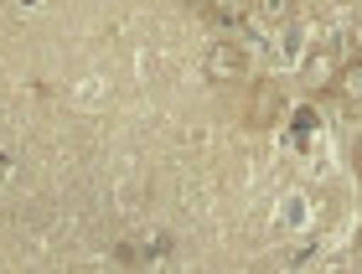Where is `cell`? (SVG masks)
I'll return each instance as SVG.
<instances>
[{
	"label": "cell",
	"mask_w": 362,
	"mask_h": 274,
	"mask_svg": "<svg viewBox=\"0 0 362 274\" xmlns=\"http://www.w3.org/2000/svg\"><path fill=\"white\" fill-rule=\"evenodd\" d=\"M279 109H285L279 88L274 83H259L249 93V130H269V124H279Z\"/></svg>",
	"instance_id": "3"
},
{
	"label": "cell",
	"mask_w": 362,
	"mask_h": 274,
	"mask_svg": "<svg viewBox=\"0 0 362 274\" xmlns=\"http://www.w3.org/2000/svg\"><path fill=\"white\" fill-rule=\"evenodd\" d=\"M202 73H207V83H238V78L249 73V52H243L238 42H218V47L207 52Z\"/></svg>",
	"instance_id": "1"
},
{
	"label": "cell",
	"mask_w": 362,
	"mask_h": 274,
	"mask_svg": "<svg viewBox=\"0 0 362 274\" xmlns=\"http://www.w3.org/2000/svg\"><path fill=\"white\" fill-rule=\"evenodd\" d=\"M337 93L347 104H362V57L357 62H341V73H337Z\"/></svg>",
	"instance_id": "5"
},
{
	"label": "cell",
	"mask_w": 362,
	"mask_h": 274,
	"mask_svg": "<svg viewBox=\"0 0 362 274\" xmlns=\"http://www.w3.org/2000/svg\"><path fill=\"white\" fill-rule=\"evenodd\" d=\"M357 42H362V37H357Z\"/></svg>",
	"instance_id": "6"
},
{
	"label": "cell",
	"mask_w": 362,
	"mask_h": 274,
	"mask_svg": "<svg viewBox=\"0 0 362 274\" xmlns=\"http://www.w3.org/2000/svg\"><path fill=\"white\" fill-rule=\"evenodd\" d=\"M337 73H341V57L332 47H316V52L305 57V68H300V83H305V93H332Z\"/></svg>",
	"instance_id": "2"
},
{
	"label": "cell",
	"mask_w": 362,
	"mask_h": 274,
	"mask_svg": "<svg viewBox=\"0 0 362 274\" xmlns=\"http://www.w3.org/2000/svg\"><path fill=\"white\" fill-rule=\"evenodd\" d=\"M207 11H212V21H223V26H238V21H249L254 0H207Z\"/></svg>",
	"instance_id": "4"
}]
</instances>
